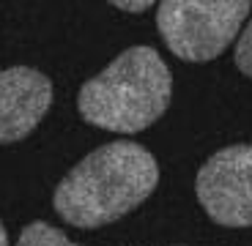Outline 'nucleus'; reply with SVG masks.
<instances>
[{"label":"nucleus","mask_w":252,"mask_h":246,"mask_svg":"<svg viewBox=\"0 0 252 246\" xmlns=\"http://www.w3.org/2000/svg\"><path fill=\"white\" fill-rule=\"evenodd\" d=\"M159 183L151 151L121 139L91 151L58 183L52 205L63 221L82 230L113 224L143 205Z\"/></svg>","instance_id":"1"},{"label":"nucleus","mask_w":252,"mask_h":246,"mask_svg":"<svg viewBox=\"0 0 252 246\" xmlns=\"http://www.w3.org/2000/svg\"><path fill=\"white\" fill-rule=\"evenodd\" d=\"M173 77L151 47H129L80 88L77 109L91 126L137 134L157 123L170 104Z\"/></svg>","instance_id":"2"},{"label":"nucleus","mask_w":252,"mask_h":246,"mask_svg":"<svg viewBox=\"0 0 252 246\" xmlns=\"http://www.w3.org/2000/svg\"><path fill=\"white\" fill-rule=\"evenodd\" d=\"M250 8L247 0H164L157 8V27L176 57L206 63L233 44Z\"/></svg>","instance_id":"3"},{"label":"nucleus","mask_w":252,"mask_h":246,"mask_svg":"<svg viewBox=\"0 0 252 246\" xmlns=\"http://www.w3.org/2000/svg\"><path fill=\"white\" fill-rule=\"evenodd\" d=\"M197 202L222 227H252V145L217 151L197 172Z\"/></svg>","instance_id":"4"},{"label":"nucleus","mask_w":252,"mask_h":246,"mask_svg":"<svg viewBox=\"0 0 252 246\" xmlns=\"http://www.w3.org/2000/svg\"><path fill=\"white\" fill-rule=\"evenodd\" d=\"M52 104V82L31 66L0 71V145L25 139Z\"/></svg>","instance_id":"5"},{"label":"nucleus","mask_w":252,"mask_h":246,"mask_svg":"<svg viewBox=\"0 0 252 246\" xmlns=\"http://www.w3.org/2000/svg\"><path fill=\"white\" fill-rule=\"evenodd\" d=\"M17 246H80V244H74L69 235H63L61 230L47 224V221H33L19 233Z\"/></svg>","instance_id":"6"},{"label":"nucleus","mask_w":252,"mask_h":246,"mask_svg":"<svg viewBox=\"0 0 252 246\" xmlns=\"http://www.w3.org/2000/svg\"><path fill=\"white\" fill-rule=\"evenodd\" d=\"M233 57H236V66H239L241 74L252 77V19L247 22V27L241 30L239 41H236Z\"/></svg>","instance_id":"7"},{"label":"nucleus","mask_w":252,"mask_h":246,"mask_svg":"<svg viewBox=\"0 0 252 246\" xmlns=\"http://www.w3.org/2000/svg\"><path fill=\"white\" fill-rule=\"evenodd\" d=\"M113 6H115V8H121V11H129V14H140V11H148V8H151V3H148V0H143V3H129V0H115Z\"/></svg>","instance_id":"8"},{"label":"nucleus","mask_w":252,"mask_h":246,"mask_svg":"<svg viewBox=\"0 0 252 246\" xmlns=\"http://www.w3.org/2000/svg\"><path fill=\"white\" fill-rule=\"evenodd\" d=\"M0 246H8V235H6V227H3V221H0Z\"/></svg>","instance_id":"9"}]
</instances>
